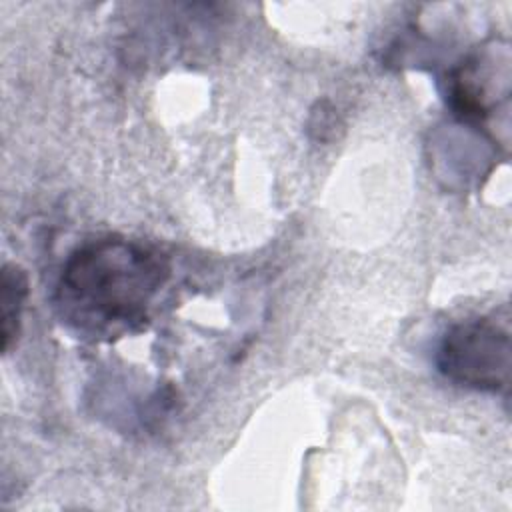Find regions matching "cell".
Here are the masks:
<instances>
[{
	"instance_id": "cell-1",
	"label": "cell",
	"mask_w": 512,
	"mask_h": 512,
	"mask_svg": "<svg viewBox=\"0 0 512 512\" xmlns=\"http://www.w3.org/2000/svg\"><path fill=\"white\" fill-rule=\"evenodd\" d=\"M170 274L162 252L106 236L76 248L60 274L62 318L86 334L118 336L146 320L148 306Z\"/></svg>"
},
{
	"instance_id": "cell-2",
	"label": "cell",
	"mask_w": 512,
	"mask_h": 512,
	"mask_svg": "<svg viewBox=\"0 0 512 512\" xmlns=\"http://www.w3.org/2000/svg\"><path fill=\"white\" fill-rule=\"evenodd\" d=\"M436 362L460 386L498 392L510 378V332L492 318L462 320L442 336Z\"/></svg>"
},
{
	"instance_id": "cell-3",
	"label": "cell",
	"mask_w": 512,
	"mask_h": 512,
	"mask_svg": "<svg viewBox=\"0 0 512 512\" xmlns=\"http://www.w3.org/2000/svg\"><path fill=\"white\" fill-rule=\"evenodd\" d=\"M0 308H2V350L8 352L12 340L20 330V314L28 294V278L16 264H4L0 282Z\"/></svg>"
}]
</instances>
